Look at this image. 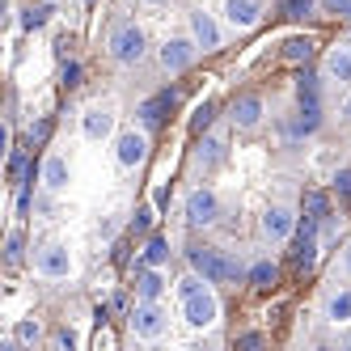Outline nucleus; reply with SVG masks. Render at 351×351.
<instances>
[{"mask_svg": "<svg viewBox=\"0 0 351 351\" xmlns=\"http://www.w3.org/2000/svg\"><path fill=\"white\" fill-rule=\"evenodd\" d=\"M191 267L204 275L208 284H229V280H237V275H241V267L233 258H224L220 250H191Z\"/></svg>", "mask_w": 351, "mask_h": 351, "instance_id": "f257e3e1", "label": "nucleus"}, {"mask_svg": "<svg viewBox=\"0 0 351 351\" xmlns=\"http://www.w3.org/2000/svg\"><path fill=\"white\" fill-rule=\"evenodd\" d=\"M110 56H114L119 64H140V60H144V30H140V26H123V30H114V38H110Z\"/></svg>", "mask_w": 351, "mask_h": 351, "instance_id": "f03ea898", "label": "nucleus"}, {"mask_svg": "<svg viewBox=\"0 0 351 351\" xmlns=\"http://www.w3.org/2000/svg\"><path fill=\"white\" fill-rule=\"evenodd\" d=\"M182 313H186V322H191V326H212V322L220 317V300H216L208 288H199L195 296H186Z\"/></svg>", "mask_w": 351, "mask_h": 351, "instance_id": "7ed1b4c3", "label": "nucleus"}, {"mask_svg": "<svg viewBox=\"0 0 351 351\" xmlns=\"http://www.w3.org/2000/svg\"><path fill=\"white\" fill-rule=\"evenodd\" d=\"M34 267H38V275H47V280H68L72 275V254L64 245H47Z\"/></svg>", "mask_w": 351, "mask_h": 351, "instance_id": "20e7f679", "label": "nucleus"}, {"mask_svg": "<svg viewBox=\"0 0 351 351\" xmlns=\"http://www.w3.org/2000/svg\"><path fill=\"white\" fill-rule=\"evenodd\" d=\"M132 330H136V339H161V330H165V313L153 305V300H144V305L132 313Z\"/></svg>", "mask_w": 351, "mask_h": 351, "instance_id": "39448f33", "label": "nucleus"}, {"mask_svg": "<svg viewBox=\"0 0 351 351\" xmlns=\"http://www.w3.org/2000/svg\"><path fill=\"white\" fill-rule=\"evenodd\" d=\"M292 224H296V216L288 208H267L263 212V237L267 241H288L292 237Z\"/></svg>", "mask_w": 351, "mask_h": 351, "instance_id": "423d86ee", "label": "nucleus"}, {"mask_svg": "<svg viewBox=\"0 0 351 351\" xmlns=\"http://www.w3.org/2000/svg\"><path fill=\"white\" fill-rule=\"evenodd\" d=\"M114 157H119V165H123V169L140 165V161L148 157V140H144L140 132H123V136H119V148H114Z\"/></svg>", "mask_w": 351, "mask_h": 351, "instance_id": "0eeeda50", "label": "nucleus"}, {"mask_svg": "<svg viewBox=\"0 0 351 351\" xmlns=\"http://www.w3.org/2000/svg\"><path fill=\"white\" fill-rule=\"evenodd\" d=\"M81 132H85V140H106V136L114 132V114H110V106H89L85 119H81Z\"/></svg>", "mask_w": 351, "mask_h": 351, "instance_id": "6e6552de", "label": "nucleus"}, {"mask_svg": "<svg viewBox=\"0 0 351 351\" xmlns=\"http://www.w3.org/2000/svg\"><path fill=\"white\" fill-rule=\"evenodd\" d=\"M216 212H220V204H216L212 191H195V195L186 199V216H191V224H212Z\"/></svg>", "mask_w": 351, "mask_h": 351, "instance_id": "1a4fd4ad", "label": "nucleus"}, {"mask_svg": "<svg viewBox=\"0 0 351 351\" xmlns=\"http://www.w3.org/2000/svg\"><path fill=\"white\" fill-rule=\"evenodd\" d=\"M191 30H195V43L204 47V51H216V47H220V30H216V21H212L204 9L191 13Z\"/></svg>", "mask_w": 351, "mask_h": 351, "instance_id": "9d476101", "label": "nucleus"}, {"mask_svg": "<svg viewBox=\"0 0 351 351\" xmlns=\"http://www.w3.org/2000/svg\"><path fill=\"white\" fill-rule=\"evenodd\" d=\"M224 17H229L233 30H250L258 21V5L254 0H224Z\"/></svg>", "mask_w": 351, "mask_h": 351, "instance_id": "9b49d317", "label": "nucleus"}, {"mask_svg": "<svg viewBox=\"0 0 351 351\" xmlns=\"http://www.w3.org/2000/svg\"><path fill=\"white\" fill-rule=\"evenodd\" d=\"M161 64H165V72H182V68H191V43L169 38V43L161 47Z\"/></svg>", "mask_w": 351, "mask_h": 351, "instance_id": "f8f14e48", "label": "nucleus"}, {"mask_svg": "<svg viewBox=\"0 0 351 351\" xmlns=\"http://www.w3.org/2000/svg\"><path fill=\"white\" fill-rule=\"evenodd\" d=\"M313 224H317V220H305V229H300V237H296V250H292L296 267H313V258H317V237H313Z\"/></svg>", "mask_w": 351, "mask_h": 351, "instance_id": "ddd939ff", "label": "nucleus"}, {"mask_svg": "<svg viewBox=\"0 0 351 351\" xmlns=\"http://www.w3.org/2000/svg\"><path fill=\"white\" fill-rule=\"evenodd\" d=\"M43 182H47V191H64V186L72 182L68 161H64V157H47V161H43Z\"/></svg>", "mask_w": 351, "mask_h": 351, "instance_id": "4468645a", "label": "nucleus"}, {"mask_svg": "<svg viewBox=\"0 0 351 351\" xmlns=\"http://www.w3.org/2000/svg\"><path fill=\"white\" fill-rule=\"evenodd\" d=\"M326 72H330L335 81L351 85V47H335V51L326 56Z\"/></svg>", "mask_w": 351, "mask_h": 351, "instance_id": "2eb2a0df", "label": "nucleus"}, {"mask_svg": "<svg viewBox=\"0 0 351 351\" xmlns=\"http://www.w3.org/2000/svg\"><path fill=\"white\" fill-rule=\"evenodd\" d=\"M258 119H263V102H258V97H241V102L233 106V123H237V128H258Z\"/></svg>", "mask_w": 351, "mask_h": 351, "instance_id": "dca6fc26", "label": "nucleus"}, {"mask_svg": "<svg viewBox=\"0 0 351 351\" xmlns=\"http://www.w3.org/2000/svg\"><path fill=\"white\" fill-rule=\"evenodd\" d=\"M309 56H313V38H288L284 43V60L288 64H309Z\"/></svg>", "mask_w": 351, "mask_h": 351, "instance_id": "f3484780", "label": "nucleus"}, {"mask_svg": "<svg viewBox=\"0 0 351 351\" xmlns=\"http://www.w3.org/2000/svg\"><path fill=\"white\" fill-rule=\"evenodd\" d=\"M165 106H173V93H161V97H153V102H144V106H140V119L148 123V128H157Z\"/></svg>", "mask_w": 351, "mask_h": 351, "instance_id": "a211bd4d", "label": "nucleus"}, {"mask_svg": "<svg viewBox=\"0 0 351 351\" xmlns=\"http://www.w3.org/2000/svg\"><path fill=\"white\" fill-rule=\"evenodd\" d=\"M326 313H330L335 326H347V322H351V288H343V292L330 300V309H326Z\"/></svg>", "mask_w": 351, "mask_h": 351, "instance_id": "6ab92c4d", "label": "nucleus"}, {"mask_svg": "<svg viewBox=\"0 0 351 351\" xmlns=\"http://www.w3.org/2000/svg\"><path fill=\"white\" fill-rule=\"evenodd\" d=\"M161 292H165L161 271H144V275H140V300H157Z\"/></svg>", "mask_w": 351, "mask_h": 351, "instance_id": "aec40b11", "label": "nucleus"}, {"mask_svg": "<svg viewBox=\"0 0 351 351\" xmlns=\"http://www.w3.org/2000/svg\"><path fill=\"white\" fill-rule=\"evenodd\" d=\"M169 258V241L165 237H153V241H148V250H144V263L148 267H161Z\"/></svg>", "mask_w": 351, "mask_h": 351, "instance_id": "412c9836", "label": "nucleus"}, {"mask_svg": "<svg viewBox=\"0 0 351 351\" xmlns=\"http://www.w3.org/2000/svg\"><path fill=\"white\" fill-rule=\"evenodd\" d=\"M275 275H280V271H275V263H258L254 271H250V284H254V288H271Z\"/></svg>", "mask_w": 351, "mask_h": 351, "instance_id": "4be33fe9", "label": "nucleus"}, {"mask_svg": "<svg viewBox=\"0 0 351 351\" xmlns=\"http://www.w3.org/2000/svg\"><path fill=\"white\" fill-rule=\"evenodd\" d=\"M305 212H309V220H322L326 216V195L322 191H309L305 195Z\"/></svg>", "mask_w": 351, "mask_h": 351, "instance_id": "5701e85b", "label": "nucleus"}, {"mask_svg": "<svg viewBox=\"0 0 351 351\" xmlns=\"http://www.w3.org/2000/svg\"><path fill=\"white\" fill-rule=\"evenodd\" d=\"M43 330H38V322H17V343H38Z\"/></svg>", "mask_w": 351, "mask_h": 351, "instance_id": "b1692460", "label": "nucleus"}, {"mask_svg": "<svg viewBox=\"0 0 351 351\" xmlns=\"http://www.w3.org/2000/svg\"><path fill=\"white\" fill-rule=\"evenodd\" d=\"M204 284H208V280H204V275L195 271V275H186V280H178V292H182V296H195V292L204 288Z\"/></svg>", "mask_w": 351, "mask_h": 351, "instance_id": "393cba45", "label": "nucleus"}, {"mask_svg": "<svg viewBox=\"0 0 351 351\" xmlns=\"http://www.w3.org/2000/svg\"><path fill=\"white\" fill-rule=\"evenodd\" d=\"M208 123H212V106H208V102H204V106H195V119H191V128H195V132H204Z\"/></svg>", "mask_w": 351, "mask_h": 351, "instance_id": "a878e982", "label": "nucleus"}, {"mask_svg": "<svg viewBox=\"0 0 351 351\" xmlns=\"http://www.w3.org/2000/svg\"><path fill=\"white\" fill-rule=\"evenodd\" d=\"M284 13H288V17H309V13H313V0H288Z\"/></svg>", "mask_w": 351, "mask_h": 351, "instance_id": "bb28decb", "label": "nucleus"}, {"mask_svg": "<svg viewBox=\"0 0 351 351\" xmlns=\"http://www.w3.org/2000/svg\"><path fill=\"white\" fill-rule=\"evenodd\" d=\"M199 161H208V165L220 161V144H216V140H204V148H199Z\"/></svg>", "mask_w": 351, "mask_h": 351, "instance_id": "cd10ccee", "label": "nucleus"}, {"mask_svg": "<svg viewBox=\"0 0 351 351\" xmlns=\"http://www.w3.org/2000/svg\"><path fill=\"white\" fill-rule=\"evenodd\" d=\"M43 21H47V9H30V13H26V26H30V30L43 26Z\"/></svg>", "mask_w": 351, "mask_h": 351, "instance_id": "c85d7f7f", "label": "nucleus"}, {"mask_svg": "<svg viewBox=\"0 0 351 351\" xmlns=\"http://www.w3.org/2000/svg\"><path fill=\"white\" fill-rule=\"evenodd\" d=\"M17 258H21V237L13 233V237H9V263H17Z\"/></svg>", "mask_w": 351, "mask_h": 351, "instance_id": "c756f323", "label": "nucleus"}, {"mask_svg": "<svg viewBox=\"0 0 351 351\" xmlns=\"http://www.w3.org/2000/svg\"><path fill=\"white\" fill-rule=\"evenodd\" d=\"M72 343H77V339H72V330H60V335H56V347H68V351H72Z\"/></svg>", "mask_w": 351, "mask_h": 351, "instance_id": "7c9ffc66", "label": "nucleus"}, {"mask_svg": "<svg viewBox=\"0 0 351 351\" xmlns=\"http://www.w3.org/2000/svg\"><path fill=\"white\" fill-rule=\"evenodd\" d=\"M77 77H81V68H77V64H68V68H64V81H68V85H77Z\"/></svg>", "mask_w": 351, "mask_h": 351, "instance_id": "2f4dec72", "label": "nucleus"}, {"mask_svg": "<svg viewBox=\"0 0 351 351\" xmlns=\"http://www.w3.org/2000/svg\"><path fill=\"white\" fill-rule=\"evenodd\" d=\"M153 224V212H136V229H148Z\"/></svg>", "mask_w": 351, "mask_h": 351, "instance_id": "473e14b6", "label": "nucleus"}, {"mask_svg": "<svg viewBox=\"0 0 351 351\" xmlns=\"http://www.w3.org/2000/svg\"><path fill=\"white\" fill-rule=\"evenodd\" d=\"M330 9H339V13H347V17H351V0H330Z\"/></svg>", "mask_w": 351, "mask_h": 351, "instance_id": "72a5a7b5", "label": "nucleus"}, {"mask_svg": "<svg viewBox=\"0 0 351 351\" xmlns=\"http://www.w3.org/2000/svg\"><path fill=\"white\" fill-rule=\"evenodd\" d=\"M343 267H347V271H351V245H347V258H343Z\"/></svg>", "mask_w": 351, "mask_h": 351, "instance_id": "f704fd0d", "label": "nucleus"}, {"mask_svg": "<svg viewBox=\"0 0 351 351\" xmlns=\"http://www.w3.org/2000/svg\"><path fill=\"white\" fill-rule=\"evenodd\" d=\"M347 119H351V97H347Z\"/></svg>", "mask_w": 351, "mask_h": 351, "instance_id": "c9c22d12", "label": "nucleus"}, {"mask_svg": "<svg viewBox=\"0 0 351 351\" xmlns=\"http://www.w3.org/2000/svg\"><path fill=\"white\" fill-rule=\"evenodd\" d=\"M148 5H165V0H148Z\"/></svg>", "mask_w": 351, "mask_h": 351, "instance_id": "e433bc0d", "label": "nucleus"}, {"mask_svg": "<svg viewBox=\"0 0 351 351\" xmlns=\"http://www.w3.org/2000/svg\"><path fill=\"white\" fill-rule=\"evenodd\" d=\"M347 347H351V335H347Z\"/></svg>", "mask_w": 351, "mask_h": 351, "instance_id": "4c0bfd02", "label": "nucleus"}]
</instances>
